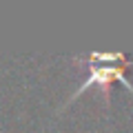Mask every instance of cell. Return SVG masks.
<instances>
[{
  "instance_id": "cell-1",
  "label": "cell",
  "mask_w": 133,
  "mask_h": 133,
  "mask_svg": "<svg viewBox=\"0 0 133 133\" xmlns=\"http://www.w3.org/2000/svg\"><path fill=\"white\" fill-rule=\"evenodd\" d=\"M73 62L87 66V78L82 80V84L66 98V102L60 109L69 107V102H73L78 95H82L84 91H89L91 87H98V89L104 93V100H107V104H109L111 84H113L115 80L122 82V84L133 93V82L129 80V76H127V69L133 64V58H129L127 53H122V51H89V53H84V56H73Z\"/></svg>"
}]
</instances>
